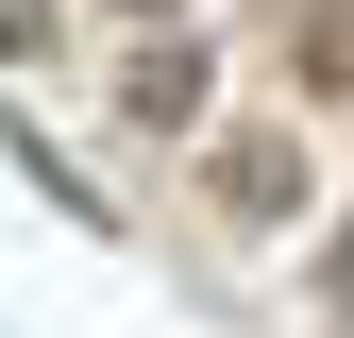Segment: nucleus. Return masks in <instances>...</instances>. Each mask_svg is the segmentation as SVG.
Listing matches in <instances>:
<instances>
[{
    "label": "nucleus",
    "instance_id": "obj_2",
    "mask_svg": "<svg viewBox=\"0 0 354 338\" xmlns=\"http://www.w3.org/2000/svg\"><path fill=\"white\" fill-rule=\"evenodd\" d=\"M118 118H136V136H186V118H203V34H186V17H169V34H136Z\"/></svg>",
    "mask_w": 354,
    "mask_h": 338
},
{
    "label": "nucleus",
    "instance_id": "obj_4",
    "mask_svg": "<svg viewBox=\"0 0 354 338\" xmlns=\"http://www.w3.org/2000/svg\"><path fill=\"white\" fill-rule=\"evenodd\" d=\"M51 34H68V0H0V51H17V68L51 51Z\"/></svg>",
    "mask_w": 354,
    "mask_h": 338
},
{
    "label": "nucleus",
    "instance_id": "obj_1",
    "mask_svg": "<svg viewBox=\"0 0 354 338\" xmlns=\"http://www.w3.org/2000/svg\"><path fill=\"white\" fill-rule=\"evenodd\" d=\"M203 186H219V220H287V203H304V136H287V118H253V136L203 152Z\"/></svg>",
    "mask_w": 354,
    "mask_h": 338
},
{
    "label": "nucleus",
    "instance_id": "obj_5",
    "mask_svg": "<svg viewBox=\"0 0 354 338\" xmlns=\"http://www.w3.org/2000/svg\"><path fill=\"white\" fill-rule=\"evenodd\" d=\"M321 305H337V321H354V220H337V254H321Z\"/></svg>",
    "mask_w": 354,
    "mask_h": 338
},
{
    "label": "nucleus",
    "instance_id": "obj_6",
    "mask_svg": "<svg viewBox=\"0 0 354 338\" xmlns=\"http://www.w3.org/2000/svg\"><path fill=\"white\" fill-rule=\"evenodd\" d=\"M169 17H186V0H136V34H169Z\"/></svg>",
    "mask_w": 354,
    "mask_h": 338
},
{
    "label": "nucleus",
    "instance_id": "obj_3",
    "mask_svg": "<svg viewBox=\"0 0 354 338\" xmlns=\"http://www.w3.org/2000/svg\"><path fill=\"white\" fill-rule=\"evenodd\" d=\"M304 84H337V102H354V0H321V17H304Z\"/></svg>",
    "mask_w": 354,
    "mask_h": 338
}]
</instances>
